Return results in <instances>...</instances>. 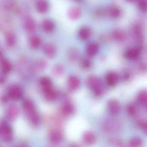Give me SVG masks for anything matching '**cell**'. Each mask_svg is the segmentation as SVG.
I'll list each match as a JSON object with an SVG mask.
<instances>
[{"mask_svg":"<svg viewBox=\"0 0 147 147\" xmlns=\"http://www.w3.org/2000/svg\"><path fill=\"white\" fill-rule=\"evenodd\" d=\"M86 83L89 88L92 90L94 95L99 96L102 94V83L101 80L98 77L95 76H90L87 79Z\"/></svg>","mask_w":147,"mask_h":147,"instance_id":"1","label":"cell"},{"mask_svg":"<svg viewBox=\"0 0 147 147\" xmlns=\"http://www.w3.org/2000/svg\"><path fill=\"white\" fill-rule=\"evenodd\" d=\"M0 131L2 134L3 140L7 142L12 141L13 137L12 136V130L10 125L4 123L1 125Z\"/></svg>","mask_w":147,"mask_h":147,"instance_id":"2","label":"cell"},{"mask_svg":"<svg viewBox=\"0 0 147 147\" xmlns=\"http://www.w3.org/2000/svg\"><path fill=\"white\" fill-rule=\"evenodd\" d=\"M119 125L117 122L110 119L106 120L103 123L102 127L103 130L108 133H113L118 130Z\"/></svg>","mask_w":147,"mask_h":147,"instance_id":"3","label":"cell"},{"mask_svg":"<svg viewBox=\"0 0 147 147\" xmlns=\"http://www.w3.org/2000/svg\"><path fill=\"white\" fill-rule=\"evenodd\" d=\"M107 108L109 112L113 115H117L120 110V105L118 100L115 99H111L107 102Z\"/></svg>","mask_w":147,"mask_h":147,"instance_id":"4","label":"cell"},{"mask_svg":"<svg viewBox=\"0 0 147 147\" xmlns=\"http://www.w3.org/2000/svg\"><path fill=\"white\" fill-rule=\"evenodd\" d=\"M19 113V108L16 105H10L7 110V117L10 120H14L18 116Z\"/></svg>","mask_w":147,"mask_h":147,"instance_id":"5","label":"cell"},{"mask_svg":"<svg viewBox=\"0 0 147 147\" xmlns=\"http://www.w3.org/2000/svg\"><path fill=\"white\" fill-rule=\"evenodd\" d=\"M106 81L108 86L112 87L118 83L119 80L118 75L114 71H110L106 76Z\"/></svg>","mask_w":147,"mask_h":147,"instance_id":"6","label":"cell"},{"mask_svg":"<svg viewBox=\"0 0 147 147\" xmlns=\"http://www.w3.org/2000/svg\"><path fill=\"white\" fill-rule=\"evenodd\" d=\"M9 96L12 99L18 100L23 96V91L19 86H13L9 90Z\"/></svg>","mask_w":147,"mask_h":147,"instance_id":"7","label":"cell"},{"mask_svg":"<svg viewBox=\"0 0 147 147\" xmlns=\"http://www.w3.org/2000/svg\"><path fill=\"white\" fill-rule=\"evenodd\" d=\"M43 51L45 55L50 58H53L57 53L56 46L52 43H47L43 47Z\"/></svg>","mask_w":147,"mask_h":147,"instance_id":"8","label":"cell"},{"mask_svg":"<svg viewBox=\"0 0 147 147\" xmlns=\"http://www.w3.org/2000/svg\"><path fill=\"white\" fill-rule=\"evenodd\" d=\"M68 87L71 91H75L79 88L80 80L75 76H71L68 78L67 81Z\"/></svg>","mask_w":147,"mask_h":147,"instance_id":"9","label":"cell"},{"mask_svg":"<svg viewBox=\"0 0 147 147\" xmlns=\"http://www.w3.org/2000/svg\"><path fill=\"white\" fill-rule=\"evenodd\" d=\"M82 140L84 143L86 144L92 145L96 142V136L93 131H87L83 134Z\"/></svg>","mask_w":147,"mask_h":147,"instance_id":"10","label":"cell"},{"mask_svg":"<svg viewBox=\"0 0 147 147\" xmlns=\"http://www.w3.org/2000/svg\"><path fill=\"white\" fill-rule=\"evenodd\" d=\"M82 13V11L80 7H73L69 10L68 11V16L70 19L72 20H76L80 18Z\"/></svg>","mask_w":147,"mask_h":147,"instance_id":"11","label":"cell"},{"mask_svg":"<svg viewBox=\"0 0 147 147\" xmlns=\"http://www.w3.org/2000/svg\"><path fill=\"white\" fill-rule=\"evenodd\" d=\"M44 92L45 98L49 101H54L57 98V93L51 86L44 88Z\"/></svg>","mask_w":147,"mask_h":147,"instance_id":"12","label":"cell"},{"mask_svg":"<svg viewBox=\"0 0 147 147\" xmlns=\"http://www.w3.org/2000/svg\"><path fill=\"white\" fill-rule=\"evenodd\" d=\"M98 45L95 42L90 43L88 44L86 47V53L89 57L95 56L98 53Z\"/></svg>","mask_w":147,"mask_h":147,"instance_id":"13","label":"cell"},{"mask_svg":"<svg viewBox=\"0 0 147 147\" xmlns=\"http://www.w3.org/2000/svg\"><path fill=\"white\" fill-rule=\"evenodd\" d=\"M140 49L139 48H136L128 50L125 54V57L129 60H136L140 56Z\"/></svg>","mask_w":147,"mask_h":147,"instance_id":"14","label":"cell"},{"mask_svg":"<svg viewBox=\"0 0 147 147\" xmlns=\"http://www.w3.org/2000/svg\"><path fill=\"white\" fill-rule=\"evenodd\" d=\"M49 3L46 0H38L36 5L37 11L39 13H44L49 9Z\"/></svg>","mask_w":147,"mask_h":147,"instance_id":"15","label":"cell"},{"mask_svg":"<svg viewBox=\"0 0 147 147\" xmlns=\"http://www.w3.org/2000/svg\"><path fill=\"white\" fill-rule=\"evenodd\" d=\"M107 14L112 18L116 19L118 18L121 16V11L117 6H112L107 10Z\"/></svg>","mask_w":147,"mask_h":147,"instance_id":"16","label":"cell"},{"mask_svg":"<svg viewBox=\"0 0 147 147\" xmlns=\"http://www.w3.org/2000/svg\"><path fill=\"white\" fill-rule=\"evenodd\" d=\"M42 28L45 32L50 33L53 32L55 29V24L50 20L46 19L42 23Z\"/></svg>","mask_w":147,"mask_h":147,"instance_id":"17","label":"cell"},{"mask_svg":"<svg viewBox=\"0 0 147 147\" xmlns=\"http://www.w3.org/2000/svg\"><path fill=\"white\" fill-rule=\"evenodd\" d=\"M63 136L61 132L59 131H54L51 133L49 138L51 142L53 144H58L61 142Z\"/></svg>","mask_w":147,"mask_h":147,"instance_id":"18","label":"cell"},{"mask_svg":"<svg viewBox=\"0 0 147 147\" xmlns=\"http://www.w3.org/2000/svg\"><path fill=\"white\" fill-rule=\"evenodd\" d=\"M113 39L119 42H123L126 39V35L123 31L119 30H114L112 33Z\"/></svg>","mask_w":147,"mask_h":147,"instance_id":"19","label":"cell"},{"mask_svg":"<svg viewBox=\"0 0 147 147\" xmlns=\"http://www.w3.org/2000/svg\"><path fill=\"white\" fill-rule=\"evenodd\" d=\"M24 27L27 31L33 32L36 29V24L34 20L32 18H27L25 21Z\"/></svg>","mask_w":147,"mask_h":147,"instance_id":"20","label":"cell"},{"mask_svg":"<svg viewBox=\"0 0 147 147\" xmlns=\"http://www.w3.org/2000/svg\"><path fill=\"white\" fill-rule=\"evenodd\" d=\"M91 34V30L88 27H82L79 31V36L80 38L83 41L88 39Z\"/></svg>","mask_w":147,"mask_h":147,"instance_id":"21","label":"cell"},{"mask_svg":"<svg viewBox=\"0 0 147 147\" xmlns=\"http://www.w3.org/2000/svg\"><path fill=\"white\" fill-rule=\"evenodd\" d=\"M133 32L138 42L141 43L142 41V28L140 24L136 23L134 25Z\"/></svg>","mask_w":147,"mask_h":147,"instance_id":"22","label":"cell"},{"mask_svg":"<svg viewBox=\"0 0 147 147\" xmlns=\"http://www.w3.org/2000/svg\"><path fill=\"white\" fill-rule=\"evenodd\" d=\"M23 108L29 115L36 111L34 104L31 100H29L24 101L23 104Z\"/></svg>","mask_w":147,"mask_h":147,"instance_id":"23","label":"cell"},{"mask_svg":"<svg viewBox=\"0 0 147 147\" xmlns=\"http://www.w3.org/2000/svg\"><path fill=\"white\" fill-rule=\"evenodd\" d=\"M74 105L69 102L65 103L62 108V113L65 116H69L74 113Z\"/></svg>","mask_w":147,"mask_h":147,"instance_id":"24","label":"cell"},{"mask_svg":"<svg viewBox=\"0 0 147 147\" xmlns=\"http://www.w3.org/2000/svg\"><path fill=\"white\" fill-rule=\"evenodd\" d=\"M42 43V39L38 36H32L30 39V45L32 49H38L41 46Z\"/></svg>","mask_w":147,"mask_h":147,"instance_id":"25","label":"cell"},{"mask_svg":"<svg viewBox=\"0 0 147 147\" xmlns=\"http://www.w3.org/2000/svg\"><path fill=\"white\" fill-rule=\"evenodd\" d=\"M67 56L69 61H76L79 57V52L76 49L71 48L68 51Z\"/></svg>","mask_w":147,"mask_h":147,"instance_id":"26","label":"cell"},{"mask_svg":"<svg viewBox=\"0 0 147 147\" xmlns=\"http://www.w3.org/2000/svg\"><path fill=\"white\" fill-rule=\"evenodd\" d=\"M5 41L7 45L10 47L15 45L17 41L16 36L12 32H8L5 36Z\"/></svg>","mask_w":147,"mask_h":147,"instance_id":"27","label":"cell"},{"mask_svg":"<svg viewBox=\"0 0 147 147\" xmlns=\"http://www.w3.org/2000/svg\"><path fill=\"white\" fill-rule=\"evenodd\" d=\"M64 67L60 64H56L52 69V74L56 77L61 76L64 73Z\"/></svg>","mask_w":147,"mask_h":147,"instance_id":"28","label":"cell"},{"mask_svg":"<svg viewBox=\"0 0 147 147\" xmlns=\"http://www.w3.org/2000/svg\"><path fill=\"white\" fill-rule=\"evenodd\" d=\"M1 69L3 73L8 74L12 69V65L7 60L3 59L1 61Z\"/></svg>","mask_w":147,"mask_h":147,"instance_id":"29","label":"cell"},{"mask_svg":"<svg viewBox=\"0 0 147 147\" xmlns=\"http://www.w3.org/2000/svg\"><path fill=\"white\" fill-rule=\"evenodd\" d=\"M138 100L141 105H146L147 101V93L146 90H142L139 93L138 96Z\"/></svg>","mask_w":147,"mask_h":147,"instance_id":"30","label":"cell"},{"mask_svg":"<svg viewBox=\"0 0 147 147\" xmlns=\"http://www.w3.org/2000/svg\"><path fill=\"white\" fill-rule=\"evenodd\" d=\"M142 143V139L139 137H135L131 138L129 142L130 146L132 147H138Z\"/></svg>","mask_w":147,"mask_h":147,"instance_id":"31","label":"cell"},{"mask_svg":"<svg viewBox=\"0 0 147 147\" xmlns=\"http://www.w3.org/2000/svg\"><path fill=\"white\" fill-rule=\"evenodd\" d=\"M39 83L43 88L51 86L52 85L51 80L47 77H43L41 78L39 80Z\"/></svg>","mask_w":147,"mask_h":147,"instance_id":"32","label":"cell"},{"mask_svg":"<svg viewBox=\"0 0 147 147\" xmlns=\"http://www.w3.org/2000/svg\"><path fill=\"white\" fill-rule=\"evenodd\" d=\"M31 122L34 125H38L40 123V117L37 112L29 116Z\"/></svg>","mask_w":147,"mask_h":147,"instance_id":"33","label":"cell"},{"mask_svg":"<svg viewBox=\"0 0 147 147\" xmlns=\"http://www.w3.org/2000/svg\"><path fill=\"white\" fill-rule=\"evenodd\" d=\"M127 111L129 116H133L136 112V108L133 104H129L127 106Z\"/></svg>","mask_w":147,"mask_h":147,"instance_id":"34","label":"cell"},{"mask_svg":"<svg viewBox=\"0 0 147 147\" xmlns=\"http://www.w3.org/2000/svg\"><path fill=\"white\" fill-rule=\"evenodd\" d=\"M131 72L128 69H125L122 72V79L124 81H127L131 77Z\"/></svg>","mask_w":147,"mask_h":147,"instance_id":"35","label":"cell"},{"mask_svg":"<svg viewBox=\"0 0 147 147\" xmlns=\"http://www.w3.org/2000/svg\"><path fill=\"white\" fill-rule=\"evenodd\" d=\"M37 68L38 70H42L45 69L47 66V63L46 61L41 60L38 61L36 63Z\"/></svg>","mask_w":147,"mask_h":147,"instance_id":"36","label":"cell"},{"mask_svg":"<svg viewBox=\"0 0 147 147\" xmlns=\"http://www.w3.org/2000/svg\"><path fill=\"white\" fill-rule=\"evenodd\" d=\"M80 64L82 67L85 69H88L90 68L92 65L91 61L88 59H86V58L82 60Z\"/></svg>","mask_w":147,"mask_h":147,"instance_id":"37","label":"cell"},{"mask_svg":"<svg viewBox=\"0 0 147 147\" xmlns=\"http://www.w3.org/2000/svg\"><path fill=\"white\" fill-rule=\"evenodd\" d=\"M138 6L140 10L143 11H145L147 10V0H138Z\"/></svg>","mask_w":147,"mask_h":147,"instance_id":"38","label":"cell"},{"mask_svg":"<svg viewBox=\"0 0 147 147\" xmlns=\"http://www.w3.org/2000/svg\"><path fill=\"white\" fill-rule=\"evenodd\" d=\"M14 4L13 0H4V5L6 9H11Z\"/></svg>","mask_w":147,"mask_h":147,"instance_id":"39","label":"cell"},{"mask_svg":"<svg viewBox=\"0 0 147 147\" xmlns=\"http://www.w3.org/2000/svg\"><path fill=\"white\" fill-rule=\"evenodd\" d=\"M139 126L143 130L145 133L147 132V123L145 121H141L139 123Z\"/></svg>","mask_w":147,"mask_h":147,"instance_id":"40","label":"cell"},{"mask_svg":"<svg viewBox=\"0 0 147 147\" xmlns=\"http://www.w3.org/2000/svg\"><path fill=\"white\" fill-rule=\"evenodd\" d=\"M1 100L3 102H6L8 100V98L6 96H4L2 97Z\"/></svg>","mask_w":147,"mask_h":147,"instance_id":"41","label":"cell"},{"mask_svg":"<svg viewBox=\"0 0 147 147\" xmlns=\"http://www.w3.org/2000/svg\"><path fill=\"white\" fill-rule=\"evenodd\" d=\"M126 1H129V2H135V1H136L137 0H126Z\"/></svg>","mask_w":147,"mask_h":147,"instance_id":"42","label":"cell"},{"mask_svg":"<svg viewBox=\"0 0 147 147\" xmlns=\"http://www.w3.org/2000/svg\"><path fill=\"white\" fill-rule=\"evenodd\" d=\"M73 1H76V2H78V3H79V2H81L82 0H73Z\"/></svg>","mask_w":147,"mask_h":147,"instance_id":"43","label":"cell"}]
</instances>
